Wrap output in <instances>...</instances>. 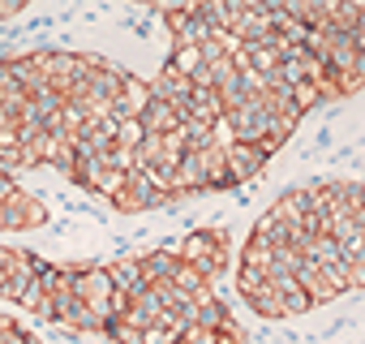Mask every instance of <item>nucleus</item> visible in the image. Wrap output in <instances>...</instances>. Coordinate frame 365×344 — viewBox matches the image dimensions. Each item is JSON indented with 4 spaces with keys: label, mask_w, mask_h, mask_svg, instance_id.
<instances>
[{
    "label": "nucleus",
    "mask_w": 365,
    "mask_h": 344,
    "mask_svg": "<svg viewBox=\"0 0 365 344\" xmlns=\"http://www.w3.org/2000/svg\"><path fill=\"white\" fill-rule=\"evenodd\" d=\"M43 258L26 254V250H14V246H0V297L14 301V305H31L35 288H39V275H43Z\"/></svg>",
    "instance_id": "f257e3e1"
},
{
    "label": "nucleus",
    "mask_w": 365,
    "mask_h": 344,
    "mask_svg": "<svg viewBox=\"0 0 365 344\" xmlns=\"http://www.w3.org/2000/svg\"><path fill=\"white\" fill-rule=\"evenodd\" d=\"M176 250L185 254L198 271H207L211 280L228 267V237H224V233H215V228H202V233L180 237V241H176Z\"/></svg>",
    "instance_id": "7ed1b4c3"
},
{
    "label": "nucleus",
    "mask_w": 365,
    "mask_h": 344,
    "mask_svg": "<svg viewBox=\"0 0 365 344\" xmlns=\"http://www.w3.org/2000/svg\"><path fill=\"white\" fill-rule=\"evenodd\" d=\"M18 9H22V5H0V18H14Z\"/></svg>",
    "instance_id": "20e7f679"
},
{
    "label": "nucleus",
    "mask_w": 365,
    "mask_h": 344,
    "mask_svg": "<svg viewBox=\"0 0 365 344\" xmlns=\"http://www.w3.org/2000/svg\"><path fill=\"white\" fill-rule=\"evenodd\" d=\"M48 220L43 203L31 198L9 172H0V233H26V228H39Z\"/></svg>",
    "instance_id": "f03ea898"
}]
</instances>
